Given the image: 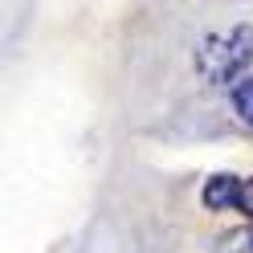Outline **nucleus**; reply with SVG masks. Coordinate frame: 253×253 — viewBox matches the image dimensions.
<instances>
[{"label":"nucleus","instance_id":"nucleus-1","mask_svg":"<svg viewBox=\"0 0 253 253\" xmlns=\"http://www.w3.org/2000/svg\"><path fill=\"white\" fill-rule=\"evenodd\" d=\"M249 61H253V25L216 29L196 45V74L209 86H237Z\"/></svg>","mask_w":253,"mask_h":253},{"label":"nucleus","instance_id":"nucleus-2","mask_svg":"<svg viewBox=\"0 0 253 253\" xmlns=\"http://www.w3.org/2000/svg\"><path fill=\"white\" fill-rule=\"evenodd\" d=\"M200 204H204L209 212L237 209L241 216L253 220V176H229V171H216V176L204 180V188H200Z\"/></svg>","mask_w":253,"mask_h":253},{"label":"nucleus","instance_id":"nucleus-4","mask_svg":"<svg viewBox=\"0 0 253 253\" xmlns=\"http://www.w3.org/2000/svg\"><path fill=\"white\" fill-rule=\"evenodd\" d=\"M220 253H253V225L241 229V233H229L220 241Z\"/></svg>","mask_w":253,"mask_h":253},{"label":"nucleus","instance_id":"nucleus-3","mask_svg":"<svg viewBox=\"0 0 253 253\" xmlns=\"http://www.w3.org/2000/svg\"><path fill=\"white\" fill-rule=\"evenodd\" d=\"M229 102H233V115L241 119L245 126H253V74H249V78H241V82L233 86Z\"/></svg>","mask_w":253,"mask_h":253}]
</instances>
